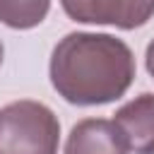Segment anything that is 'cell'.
Masks as SVG:
<instances>
[{
    "label": "cell",
    "mask_w": 154,
    "mask_h": 154,
    "mask_svg": "<svg viewBox=\"0 0 154 154\" xmlns=\"http://www.w3.org/2000/svg\"><path fill=\"white\" fill-rule=\"evenodd\" d=\"M51 84L75 106H99L120 99L135 79V58L128 43L111 34L72 31L51 55Z\"/></svg>",
    "instance_id": "6da1fadb"
},
{
    "label": "cell",
    "mask_w": 154,
    "mask_h": 154,
    "mask_svg": "<svg viewBox=\"0 0 154 154\" xmlns=\"http://www.w3.org/2000/svg\"><path fill=\"white\" fill-rule=\"evenodd\" d=\"M60 123L38 101H12L0 108V154H58Z\"/></svg>",
    "instance_id": "7a4b0ae2"
},
{
    "label": "cell",
    "mask_w": 154,
    "mask_h": 154,
    "mask_svg": "<svg viewBox=\"0 0 154 154\" xmlns=\"http://www.w3.org/2000/svg\"><path fill=\"white\" fill-rule=\"evenodd\" d=\"M65 14L82 24L137 29L154 14V0H60Z\"/></svg>",
    "instance_id": "3957f363"
},
{
    "label": "cell",
    "mask_w": 154,
    "mask_h": 154,
    "mask_svg": "<svg viewBox=\"0 0 154 154\" xmlns=\"http://www.w3.org/2000/svg\"><path fill=\"white\" fill-rule=\"evenodd\" d=\"M125 144L135 154H149L154 149V94H140L113 116Z\"/></svg>",
    "instance_id": "277c9868"
},
{
    "label": "cell",
    "mask_w": 154,
    "mask_h": 154,
    "mask_svg": "<svg viewBox=\"0 0 154 154\" xmlns=\"http://www.w3.org/2000/svg\"><path fill=\"white\" fill-rule=\"evenodd\" d=\"M128 152L130 149L113 120L84 118L70 130L63 154H128Z\"/></svg>",
    "instance_id": "5b68a950"
},
{
    "label": "cell",
    "mask_w": 154,
    "mask_h": 154,
    "mask_svg": "<svg viewBox=\"0 0 154 154\" xmlns=\"http://www.w3.org/2000/svg\"><path fill=\"white\" fill-rule=\"evenodd\" d=\"M51 10V0H0V22L12 29L38 26Z\"/></svg>",
    "instance_id": "8992f818"
},
{
    "label": "cell",
    "mask_w": 154,
    "mask_h": 154,
    "mask_svg": "<svg viewBox=\"0 0 154 154\" xmlns=\"http://www.w3.org/2000/svg\"><path fill=\"white\" fill-rule=\"evenodd\" d=\"M144 60H147V70H149V75L154 77V38H152V43L147 46V53H144Z\"/></svg>",
    "instance_id": "52a82bcc"
},
{
    "label": "cell",
    "mask_w": 154,
    "mask_h": 154,
    "mask_svg": "<svg viewBox=\"0 0 154 154\" xmlns=\"http://www.w3.org/2000/svg\"><path fill=\"white\" fill-rule=\"evenodd\" d=\"M0 65H2V43H0Z\"/></svg>",
    "instance_id": "ba28073f"
},
{
    "label": "cell",
    "mask_w": 154,
    "mask_h": 154,
    "mask_svg": "<svg viewBox=\"0 0 154 154\" xmlns=\"http://www.w3.org/2000/svg\"><path fill=\"white\" fill-rule=\"evenodd\" d=\"M149 154H154V149H152V152H149Z\"/></svg>",
    "instance_id": "9c48e42d"
}]
</instances>
